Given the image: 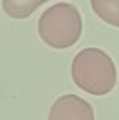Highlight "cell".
<instances>
[{"label": "cell", "mask_w": 119, "mask_h": 120, "mask_svg": "<svg viewBox=\"0 0 119 120\" xmlns=\"http://www.w3.org/2000/svg\"><path fill=\"white\" fill-rule=\"evenodd\" d=\"M72 79L78 88L93 96H105L116 85L118 71L104 50L89 47L76 53L72 62Z\"/></svg>", "instance_id": "obj_1"}, {"label": "cell", "mask_w": 119, "mask_h": 120, "mask_svg": "<svg viewBox=\"0 0 119 120\" xmlns=\"http://www.w3.org/2000/svg\"><path fill=\"white\" fill-rule=\"evenodd\" d=\"M83 32L81 14L72 3H57L48 8L38 20L40 38L52 49H69Z\"/></svg>", "instance_id": "obj_2"}, {"label": "cell", "mask_w": 119, "mask_h": 120, "mask_svg": "<svg viewBox=\"0 0 119 120\" xmlns=\"http://www.w3.org/2000/svg\"><path fill=\"white\" fill-rule=\"evenodd\" d=\"M49 120H95L93 106L76 94H63L51 106Z\"/></svg>", "instance_id": "obj_3"}, {"label": "cell", "mask_w": 119, "mask_h": 120, "mask_svg": "<svg viewBox=\"0 0 119 120\" xmlns=\"http://www.w3.org/2000/svg\"><path fill=\"white\" fill-rule=\"evenodd\" d=\"M48 0H3V11L11 18L23 20L28 18Z\"/></svg>", "instance_id": "obj_4"}, {"label": "cell", "mask_w": 119, "mask_h": 120, "mask_svg": "<svg viewBox=\"0 0 119 120\" xmlns=\"http://www.w3.org/2000/svg\"><path fill=\"white\" fill-rule=\"evenodd\" d=\"M90 5L101 20L119 27V0H90Z\"/></svg>", "instance_id": "obj_5"}]
</instances>
